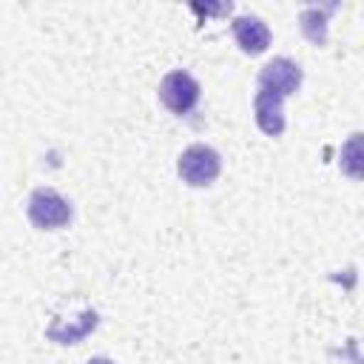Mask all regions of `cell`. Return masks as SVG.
<instances>
[{"label":"cell","instance_id":"cell-1","mask_svg":"<svg viewBox=\"0 0 364 364\" xmlns=\"http://www.w3.org/2000/svg\"><path fill=\"white\" fill-rule=\"evenodd\" d=\"M28 219L40 230H57L71 222V205L54 188H37L28 196Z\"/></svg>","mask_w":364,"mask_h":364},{"label":"cell","instance_id":"cell-2","mask_svg":"<svg viewBox=\"0 0 364 364\" xmlns=\"http://www.w3.org/2000/svg\"><path fill=\"white\" fill-rule=\"evenodd\" d=\"M176 168H179L182 182H188L191 188H205L219 176L222 159L210 145H191L182 151Z\"/></svg>","mask_w":364,"mask_h":364},{"label":"cell","instance_id":"cell-3","mask_svg":"<svg viewBox=\"0 0 364 364\" xmlns=\"http://www.w3.org/2000/svg\"><path fill=\"white\" fill-rule=\"evenodd\" d=\"M159 100L171 114H188L199 100V82L188 71H171L159 85Z\"/></svg>","mask_w":364,"mask_h":364},{"label":"cell","instance_id":"cell-4","mask_svg":"<svg viewBox=\"0 0 364 364\" xmlns=\"http://www.w3.org/2000/svg\"><path fill=\"white\" fill-rule=\"evenodd\" d=\"M301 85V68L299 63H293L290 57H276L270 60L262 71H259V91L276 94V97H287Z\"/></svg>","mask_w":364,"mask_h":364},{"label":"cell","instance_id":"cell-5","mask_svg":"<svg viewBox=\"0 0 364 364\" xmlns=\"http://www.w3.org/2000/svg\"><path fill=\"white\" fill-rule=\"evenodd\" d=\"M233 37L245 54H262L270 46V28L264 20L253 14H242L233 20Z\"/></svg>","mask_w":364,"mask_h":364},{"label":"cell","instance_id":"cell-6","mask_svg":"<svg viewBox=\"0 0 364 364\" xmlns=\"http://www.w3.org/2000/svg\"><path fill=\"white\" fill-rule=\"evenodd\" d=\"M253 111H256V125L267 134V136H279L284 131V117H282V97L267 94V91H256L253 100Z\"/></svg>","mask_w":364,"mask_h":364},{"label":"cell","instance_id":"cell-7","mask_svg":"<svg viewBox=\"0 0 364 364\" xmlns=\"http://www.w3.org/2000/svg\"><path fill=\"white\" fill-rule=\"evenodd\" d=\"M94 327H97V313H94V310H82L80 321H71V324L54 321V324L48 327V338L57 341V344H77V341L85 338Z\"/></svg>","mask_w":364,"mask_h":364},{"label":"cell","instance_id":"cell-8","mask_svg":"<svg viewBox=\"0 0 364 364\" xmlns=\"http://www.w3.org/2000/svg\"><path fill=\"white\" fill-rule=\"evenodd\" d=\"M333 9H336V3H330V6H307L301 11V31H304V37L310 43L324 46V40H327V14Z\"/></svg>","mask_w":364,"mask_h":364},{"label":"cell","instance_id":"cell-9","mask_svg":"<svg viewBox=\"0 0 364 364\" xmlns=\"http://www.w3.org/2000/svg\"><path fill=\"white\" fill-rule=\"evenodd\" d=\"M341 168H344L350 176H358V134H353V136H350V142L344 145Z\"/></svg>","mask_w":364,"mask_h":364},{"label":"cell","instance_id":"cell-10","mask_svg":"<svg viewBox=\"0 0 364 364\" xmlns=\"http://www.w3.org/2000/svg\"><path fill=\"white\" fill-rule=\"evenodd\" d=\"M88 364H114V361L105 358V355H94V358H88Z\"/></svg>","mask_w":364,"mask_h":364}]
</instances>
